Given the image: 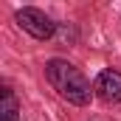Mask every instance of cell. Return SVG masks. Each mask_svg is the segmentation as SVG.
Listing matches in <instances>:
<instances>
[{
  "label": "cell",
  "instance_id": "1",
  "mask_svg": "<svg viewBox=\"0 0 121 121\" xmlns=\"http://www.w3.org/2000/svg\"><path fill=\"white\" fill-rule=\"evenodd\" d=\"M45 79L51 82V87L59 93L62 99H68L76 107H85L90 101V96H93L90 82L85 79V73L79 68H73L70 62H65V59L45 62Z\"/></svg>",
  "mask_w": 121,
  "mask_h": 121
},
{
  "label": "cell",
  "instance_id": "2",
  "mask_svg": "<svg viewBox=\"0 0 121 121\" xmlns=\"http://www.w3.org/2000/svg\"><path fill=\"white\" fill-rule=\"evenodd\" d=\"M14 20H17V26L26 31V34H31L34 39H51L54 31H56V23H54L45 11H39V9H34V6L17 9Z\"/></svg>",
  "mask_w": 121,
  "mask_h": 121
},
{
  "label": "cell",
  "instance_id": "3",
  "mask_svg": "<svg viewBox=\"0 0 121 121\" xmlns=\"http://www.w3.org/2000/svg\"><path fill=\"white\" fill-rule=\"evenodd\" d=\"M93 93L107 104H118L121 101V73L118 70H101L93 82Z\"/></svg>",
  "mask_w": 121,
  "mask_h": 121
},
{
  "label": "cell",
  "instance_id": "4",
  "mask_svg": "<svg viewBox=\"0 0 121 121\" xmlns=\"http://www.w3.org/2000/svg\"><path fill=\"white\" fill-rule=\"evenodd\" d=\"M3 107H0V121H17L20 118V101L11 93V87H3Z\"/></svg>",
  "mask_w": 121,
  "mask_h": 121
}]
</instances>
